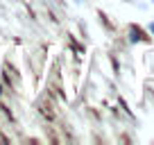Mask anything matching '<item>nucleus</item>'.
<instances>
[{"label":"nucleus","instance_id":"1","mask_svg":"<svg viewBox=\"0 0 154 145\" xmlns=\"http://www.w3.org/2000/svg\"><path fill=\"white\" fill-rule=\"evenodd\" d=\"M129 34H131V43H136V41H138V32H136V27H131Z\"/></svg>","mask_w":154,"mask_h":145},{"label":"nucleus","instance_id":"2","mask_svg":"<svg viewBox=\"0 0 154 145\" xmlns=\"http://www.w3.org/2000/svg\"><path fill=\"white\" fill-rule=\"evenodd\" d=\"M147 29H149V32L154 34V23H149V25H147Z\"/></svg>","mask_w":154,"mask_h":145},{"label":"nucleus","instance_id":"3","mask_svg":"<svg viewBox=\"0 0 154 145\" xmlns=\"http://www.w3.org/2000/svg\"><path fill=\"white\" fill-rule=\"evenodd\" d=\"M75 2H84V0H75Z\"/></svg>","mask_w":154,"mask_h":145}]
</instances>
